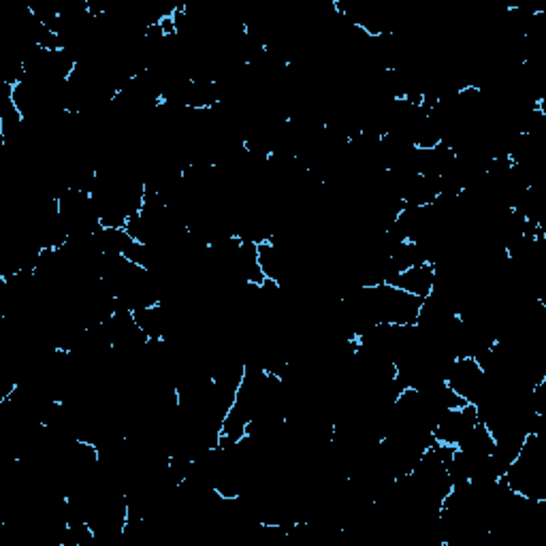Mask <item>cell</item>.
I'll use <instances>...</instances> for the list:
<instances>
[{"label":"cell","instance_id":"1","mask_svg":"<svg viewBox=\"0 0 546 546\" xmlns=\"http://www.w3.org/2000/svg\"><path fill=\"white\" fill-rule=\"evenodd\" d=\"M436 273H438L436 263L423 261L399 273H391L384 282L401 288V291H406L419 299H427L433 293V286H436Z\"/></svg>","mask_w":546,"mask_h":546}]
</instances>
